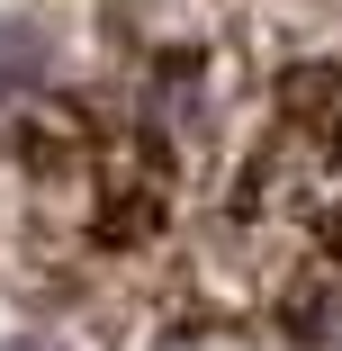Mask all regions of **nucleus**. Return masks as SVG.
<instances>
[{
  "label": "nucleus",
  "instance_id": "nucleus-1",
  "mask_svg": "<svg viewBox=\"0 0 342 351\" xmlns=\"http://www.w3.org/2000/svg\"><path fill=\"white\" fill-rule=\"evenodd\" d=\"M36 63H45V54H36V36H27V27H10V19H0V82H27Z\"/></svg>",
  "mask_w": 342,
  "mask_h": 351
}]
</instances>
